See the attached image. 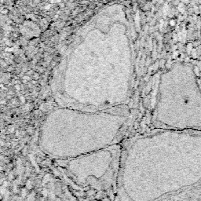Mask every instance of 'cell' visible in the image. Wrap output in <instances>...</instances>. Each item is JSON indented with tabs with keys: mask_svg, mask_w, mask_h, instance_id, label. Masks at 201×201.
I'll list each match as a JSON object with an SVG mask.
<instances>
[{
	"mask_svg": "<svg viewBox=\"0 0 201 201\" xmlns=\"http://www.w3.org/2000/svg\"><path fill=\"white\" fill-rule=\"evenodd\" d=\"M75 109L68 108L67 112L70 117L68 122L62 117L64 123L48 116L62 127L45 122L42 130L41 134H51V137H56L57 140L61 138L43 148L50 156L61 160L79 157L111 147L122 132L128 119L123 105L100 110Z\"/></svg>",
	"mask_w": 201,
	"mask_h": 201,
	"instance_id": "1",
	"label": "cell"
}]
</instances>
